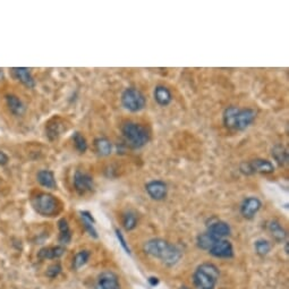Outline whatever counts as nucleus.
I'll return each instance as SVG.
<instances>
[{"instance_id":"f257e3e1","label":"nucleus","mask_w":289,"mask_h":289,"mask_svg":"<svg viewBox=\"0 0 289 289\" xmlns=\"http://www.w3.org/2000/svg\"><path fill=\"white\" fill-rule=\"evenodd\" d=\"M143 251L146 255L161 260L167 266L176 265L183 253L178 247L162 238H152L144 243Z\"/></svg>"},{"instance_id":"f03ea898","label":"nucleus","mask_w":289,"mask_h":289,"mask_svg":"<svg viewBox=\"0 0 289 289\" xmlns=\"http://www.w3.org/2000/svg\"><path fill=\"white\" fill-rule=\"evenodd\" d=\"M256 111L252 108H238L230 106L224 111V125L228 130L233 131H245L251 124L255 121Z\"/></svg>"},{"instance_id":"7ed1b4c3","label":"nucleus","mask_w":289,"mask_h":289,"mask_svg":"<svg viewBox=\"0 0 289 289\" xmlns=\"http://www.w3.org/2000/svg\"><path fill=\"white\" fill-rule=\"evenodd\" d=\"M122 133L125 143L132 149H141L149 143L150 133L141 124L127 122L122 127Z\"/></svg>"},{"instance_id":"20e7f679","label":"nucleus","mask_w":289,"mask_h":289,"mask_svg":"<svg viewBox=\"0 0 289 289\" xmlns=\"http://www.w3.org/2000/svg\"><path fill=\"white\" fill-rule=\"evenodd\" d=\"M220 271L213 263L200 264L193 274V282L197 289H215L219 281Z\"/></svg>"},{"instance_id":"39448f33","label":"nucleus","mask_w":289,"mask_h":289,"mask_svg":"<svg viewBox=\"0 0 289 289\" xmlns=\"http://www.w3.org/2000/svg\"><path fill=\"white\" fill-rule=\"evenodd\" d=\"M32 206L42 217H53L60 211V202L49 193H38L32 198Z\"/></svg>"},{"instance_id":"423d86ee","label":"nucleus","mask_w":289,"mask_h":289,"mask_svg":"<svg viewBox=\"0 0 289 289\" xmlns=\"http://www.w3.org/2000/svg\"><path fill=\"white\" fill-rule=\"evenodd\" d=\"M122 105L131 113H140L146 106V98L135 87H127L122 93Z\"/></svg>"},{"instance_id":"0eeeda50","label":"nucleus","mask_w":289,"mask_h":289,"mask_svg":"<svg viewBox=\"0 0 289 289\" xmlns=\"http://www.w3.org/2000/svg\"><path fill=\"white\" fill-rule=\"evenodd\" d=\"M242 172L245 175H252V173H264L269 175L274 171L273 163L266 159H254L250 162H244L241 166Z\"/></svg>"},{"instance_id":"6e6552de","label":"nucleus","mask_w":289,"mask_h":289,"mask_svg":"<svg viewBox=\"0 0 289 289\" xmlns=\"http://www.w3.org/2000/svg\"><path fill=\"white\" fill-rule=\"evenodd\" d=\"M74 187L76 192L79 194H85L88 192H92L94 188V180L90 173L84 172L81 170H76L74 173Z\"/></svg>"},{"instance_id":"1a4fd4ad","label":"nucleus","mask_w":289,"mask_h":289,"mask_svg":"<svg viewBox=\"0 0 289 289\" xmlns=\"http://www.w3.org/2000/svg\"><path fill=\"white\" fill-rule=\"evenodd\" d=\"M145 190L149 197L154 200V201H162L167 198L168 186L164 181L160 179L150 180L145 185Z\"/></svg>"},{"instance_id":"9d476101","label":"nucleus","mask_w":289,"mask_h":289,"mask_svg":"<svg viewBox=\"0 0 289 289\" xmlns=\"http://www.w3.org/2000/svg\"><path fill=\"white\" fill-rule=\"evenodd\" d=\"M95 289H121L118 275L110 270L104 271L97 279Z\"/></svg>"},{"instance_id":"9b49d317","label":"nucleus","mask_w":289,"mask_h":289,"mask_svg":"<svg viewBox=\"0 0 289 289\" xmlns=\"http://www.w3.org/2000/svg\"><path fill=\"white\" fill-rule=\"evenodd\" d=\"M209 253L218 259H231L234 256V246L228 239H221L210 248Z\"/></svg>"},{"instance_id":"f8f14e48","label":"nucleus","mask_w":289,"mask_h":289,"mask_svg":"<svg viewBox=\"0 0 289 289\" xmlns=\"http://www.w3.org/2000/svg\"><path fill=\"white\" fill-rule=\"evenodd\" d=\"M261 200L256 197H250L243 201L241 206V213L245 219L251 220L257 215V212L261 210Z\"/></svg>"},{"instance_id":"ddd939ff","label":"nucleus","mask_w":289,"mask_h":289,"mask_svg":"<svg viewBox=\"0 0 289 289\" xmlns=\"http://www.w3.org/2000/svg\"><path fill=\"white\" fill-rule=\"evenodd\" d=\"M207 231L211 236L215 237L217 241H221V239H225L227 236H229L231 233V228L227 222L216 220L208 226Z\"/></svg>"},{"instance_id":"4468645a","label":"nucleus","mask_w":289,"mask_h":289,"mask_svg":"<svg viewBox=\"0 0 289 289\" xmlns=\"http://www.w3.org/2000/svg\"><path fill=\"white\" fill-rule=\"evenodd\" d=\"M13 76H14L17 81H20L22 84H24L25 86L30 88H33L35 86L34 77L31 74L30 69L25 67H16L12 69Z\"/></svg>"},{"instance_id":"2eb2a0df","label":"nucleus","mask_w":289,"mask_h":289,"mask_svg":"<svg viewBox=\"0 0 289 289\" xmlns=\"http://www.w3.org/2000/svg\"><path fill=\"white\" fill-rule=\"evenodd\" d=\"M154 100L159 106L167 107L171 104L172 101V94L170 90L164 85H157L154 87Z\"/></svg>"},{"instance_id":"dca6fc26","label":"nucleus","mask_w":289,"mask_h":289,"mask_svg":"<svg viewBox=\"0 0 289 289\" xmlns=\"http://www.w3.org/2000/svg\"><path fill=\"white\" fill-rule=\"evenodd\" d=\"M268 230L271 236L277 243H282L286 241L287 238V231L284 230L279 221L277 220H270L268 222Z\"/></svg>"},{"instance_id":"f3484780","label":"nucleus","mask_w":289,"mask_h":289,"mask_svg":"<svg viewBox=\"0 0 289 289\" xmlns=\"http://www.w3.org/2000/svg\"><path fill=\"white\" fill-rule=\"evenodd\" d=\"M64 254H65V247L58 245L42 248V250H40V252L38 253V257L40 260H53V259H59V257H61Z\"/></svg>"},{"instance_id":"a211bd4d","label":"nucleus","mask_w":289,"mask_h":289,"mask_svg":"<svg viewBox=\"0 0 289 289\" xmlns=\"http://www.w3.org/2000/svg\"><path fill=\"white\" fill-rule=\"evenodd\" d=\"M38 183L43 186V187L49 188V189H55L57 187V181L55 173L51 170H40L37 175Z\"/></svg>"},{"instance_id":"6ab92c4d","label":"nucleus","mask_w":289,"mask_h":289,"mask_svg":"<svg viewBox=\"0 0 289 289\" xmlns=\"http://www.w3.org/2000/svg\"><path fill=\"white\" fill-rule=\"evenodd\" d=\"M6 104L11 113L15 116H22L25 113V106L19 97L14 94L6 95Z\"/></svg>"},{"instance_id":"aec40b11","label":"nucleus","mask_w":289,"mask_h":289,"mask_svg":"<svg viewBox=\"0 0 289 289\" xmlns=\"http://www.w3.org/2000/svg\"><path fill=\"white\" fill-rule=\"evenodd\" d=\"M64 130H66L64 123L61 122L59 118L57 119L55 118L52 119L51 122H49V124L47 125V136L49 137V140L53 141L64 132Z\"/></svg>"},{"instance_id":"412c9836","label":"nucleus","mask_w":289,"mask_h":289,"mask_svg":"<svg viewBox=\"0 0 289 289\" xmlns=\"http://www.w3.org/2000/svg\"><path fill=\"white\" fill-rule=\"evenodd\" d=\"M94 148L98 154L101 157H107L113 152V144L107 137H98L94 140Z\"/></svg>"},{"instance_id":"4be33fe9","label":"nucleus","mask_w":289,"mask_h":289,"mask_svg":"<svg viewBox=\"0 0 289 289\" xmlns=\"http://www.w3.org/2000/svg\"><path fill=\"white\" fill-rule=\"evenodd\" d=\"M58 228H59V243L63 244H69L72 241V231H70L69 225L65 218L58 221Z\"/></svg>"},{"instance_id":"5701e85b","label":"nucleus","mask_w":289,"mask_h":289,"mask_svg":"<svg viewBox=\"0 0 289 289\" xmlns=\"http://www.w3.org/2000/svg\"><path fill=\"white\" fill-rule=\"evenodd\" d=\"M79 215H81L84 228L86 229L88 235L93 238H98V231L94 227V219H93L91 213L88 211H81L79 212Z\"/></svg>"},{"instance_id":"b1692460","label":"nucleus","mask_w":289,"mask_h":289,"mask_svg":"<svg viewBox=\"0 0 289 289\" xmlns=\"http://www.w3.org/2000/svg\"><path fill=\"white\" fill-rule=\"evenodd\" d=\"M217 242H218L217 239L213 236H211L208 231H206V233H203V234H200L197 238L198 246L204 251H210V248L215 245Z\"/></svg>"},{"instance_id":"393cba45","label":"nucleus","mask_w":289,"mask_h":289,"mask_svg":"<svg viewBox=\"0 0 289 289\" xmlns=\"http://www.w3.org/2000/svg\"><path fill=\"white\" fill-rule=\"evenodd\" d=\"M90 256H91V252L87 250L77 252L73 259V268L75 270L81 269L82 266H84L87 263V261L90 260Z\"/></svg>"},{"instance_id":"a878e982","label":"nucleus","mask_w":289,"mask_h":289,"mask_svg":"<svg viewBox=\"0 0 289 289\" xmlns=\"http://www.w3.org/2000/svg\"><path fill=\"white\" fill-rule=\"evenodd\" d=\"M272 157L280 166L288 162V150L283 145H275L272 149Z\"/></svg>"},{"instance_id":"bb28decb","label":"nucleus","mask_w":289,"mask_h":289,"mask_svg":"<svg viewBox=\"0 0 289 289\" xmlns=\"http://www.w3.org/2000/svg\"><path fill=\"white\" fill-rule=\"evenodd\" d=\"M123 226L127 231L134 230L137 226V217L133 211H126L123 215Z\"/></svg>"},{"instance_id":"cd10ccee","label":"nucleus","mask_w":289,"mask_h":289,"mask_svg":"<svg viewBox=\"0 0 289 289\" xmlns=\"http://www.w3.org/2000/svg\"><path fill=\"white\" fill-rule=\"evenodd\" d=\"M74 145L79 153H85L87 150V142L86 139L79 132H75L73 135Z\"/></svg>"},{"instance_id":"c85d7f7f","label":"nucleus","mask_w":289,"mask_h":289,"mask_svg":"<svg viewBox=\"0 0 289 289\" xmlns=\"http://www.w3.org/2000/svg\"><path fill=\"white\" fill-rule=\"evenodd\" d=\"M254 247L257 254L260 256L268 255L271 251V244L266 241V239H257L254 243Z\"/></svg>"},{"instance_id":"c756f323","label":"nucleus","mask_w":289,"mask_h":289,"mask_svg":"<svg viewBox=\"0 0 289 289\" xmlns=\"http://www.w3.org/2000/svg\"><path fill=\"white\" fill-rule=\"evenodd\" d=\"M115 233H116V237H117L119 244H121V246L123 247V250L125 251L128 255H131L132 254L131 247L128 246V243L126 242V239H125V237H124V235H123L122 231L119 230V229H116Z\"/></svg>"},{"instance_id":"7c9ffc66","label":"nucleus","mask_w":289,"mask_h":289,"mask_svg":"<svg viewBox=\"0 0 289 289\" xmlns=\"http://www.w3.org/2000/svg\"><path fill=\"white\" fill-rule=\"evenodd\" d=\"M60 272H61V266L59 263H56L49 266L47 270V275L49 278H56Z\"/></svg>"},{"instance_id":"2f4dec72","label":"nucleus","mask_w":289,"mask_h":289,"mask_svg":"<svg viewBox=\"0 0 289 289\" xmlns=\"http://www.w3.org/2000/svg\"><path fill=\"white\" fill-rule=\"evenodd\" d=\"M8 161H10L8 155L4 152V151L0 150V166H5V164L8 163Z\"/></svg>"},{"instance_id":"473e14b6","label":"nucleus","mask_w":289,"mask_h":289,"mask_svg":"<svg viewBox=\"0 0 289 289\" xmlns=\"http://www.w3.org/2000/svg\"><path fill=\"white\" fill-rule=\"evenodd\" d=\"M150 282L152 286H155V284H158V278H155V280H152V278H150Z\"/></svg>"},{"instance_id":"72a5a7b5","label":"nucleus","mask_w":289,"mask_h":289,"mask_svg":"<svg viewBox=\"0 0 289 289\" xmlns=\"http://www.w3.org/2000/svg\"><path fill=\"white\" fill-rule=\"evenodd\" d=\"M284 251H286V253L288 254V243H286V247H284Z\"/></svg>"},{"instance_id":"f704fd0d","label":"nucleus","mask_w":289,"mask_h":289,"mask_svg":"<svg viewBox=\"0 0 289 289\" xmlns=\"http://www.w3.org/2000/svg\"><path fill=\"white\" fill-rule=\"evenodd\" d=\"M179 289H190V288H188V287H186V286H183V287H180Z\"/></svg>"}]
</instances>
